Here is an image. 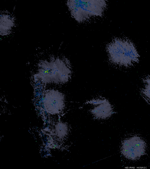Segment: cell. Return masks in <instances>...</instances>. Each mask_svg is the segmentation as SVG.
<instances>
[{
	"mask_svg": "<svg viewBox=\"0 0 150 169\" xmlns=\"http://www.w3.org/2000/svg\"><path fill=\"white\" fill-rule=\"evenodd\" d=\"M106 50L110 62L119 67H129L139 61V56L135 47L127 39L113 40L107 45Z\"/></svg>",
	"mask_w": 150,
	"mask_h": 169,
	"instance_id": "cell-1",
	"label": "cell"
},
{
	"mask_svg": "<svg viewBox=\"0 0 150 169\" xmlns=\"http://www.w3.org/2000/svg\"><path fill=\"white\" fill-rule=\"evenodd\" d=\"M67 5L72 17L81 22L95 16H101L106 6L104 0H69Z\"/></svg>",
	"mask_w": 150,
	"mask_h": 169,
	"instance_id": "cell-2",
	"label": "cell"
},
{
	"mask_svg": "<svg viewBox=\"0 0 150 169\" xmlns=\"http://www.w3.org/2000/svg\"><path fill=\"white\" fill-rule=\"evenodd\" d=\"M146 144L141 137L133 136L124 140L120 150L122 154L127 159L136 160L146 154Z\"/></svg>",
	"mask_w": 150,
	"mask_h": 169,
	"instance_id": "cell-3",
	"label": "cell"
},
{
	"mask_svg": "<svg viewBox=\"0 0 150 169\" xmlns=\"http://www.w3.org/2000/svg\"><path fill=\"white\" fill-rule=\"evenodd\" d=\"M91 110L94 117L98 119H104L109 117L113 113L110 104L106 100L96 105Z\"/></svg>",
	"mask_w": 150,
	"mask_h": 169,
	"instance_id": "cell-4",
	"label": "cell"
},
{
	"mask_svg": "<svg viewBox=\"0 0 150 169\" xmlns=\"http://www.w3.org/2000/svg\"><path fill=\"white\" fill-rule=\"evenodd\" d=\"M143 87L140 89V94L146 102L150 105V75L142 78Z\"/></svg>",
	"mask_w": 150,
	"mask_h": 169,
	"instance_id": "cell-5",
	"label": "cell"
}]
</instances>
